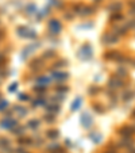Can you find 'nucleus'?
Returning <instances> with one entry per match:
<instances>
[{"label": "nucleus", "instance_id": "f257e3e1", "mask_svg": "<svg viewBox=\"0 0 135 153\" xmlns=\"http://www.w3.org/2000/svg\"><path fill=\"white\" fill-rule=\"evenodd\" d=\"M92 56H93V50H92L89 45L81 46L80 51H78V57L83 58V60H89V58H92Z\"/></svg>", "mask_w": 135, "mask_h": 153}, {"label": "nucleus", "instance_id": "f03ea898", "mask_svg": "<svg viewBox=\"0 0 135 153\" xmlns=\"http://www.w3.org/2000/svg\"><path fill=\"white\" fill-rule=\"evenodd\" d=\"M80 121H81V125H83L85 129L90 128L92 123H93V118H92V115H90L89 112H87V111H84L83 114H81Z\"/></svg>", "mask_w": 135, "mask_h": 153}, {"label": "nucleus", "instance_id": "7ed1b4c3", "mask_svg": "<svg viewBox=\"0 0 135 153\" xmlns=\"http://www.w3.org/2000/svg\"><path fill=\"white\" fill-rule=\"evenodd\" d=\"M61 29H62V26H61V23H60V20H57V19L49 20V31L52 33V34H54V35L60 34Z\"/></svg>", "mask_w": 135, "mask_h": 153}, {"label": "nucleus", "instance_id": "20e7f679", "mask_svg": "<svg viewBox=\"0 0 135 153\" xmlns=\"http://www.w3.org/2000/svg\"><path fill=\"white\" fill-rule=\"evenodd\" d=\"M118 41H119V38H118V35L116 34H104V37H103V42L106 45L116 44Z\"/></svg>", "mask_w": 135, "mask_h": 153}, {"label": "nucleus", "instance_id": "39448f33", "mask_svg": "<svg viewBox=\"0 0 135 153\" xmlns=\"http://www.w3.org/2000/svg\"><path fill=\"white\" fill-rule=\"evenodd\" d=\"M108 86L111 87V88H119V87L123 86V81L120 80L119 76H115V77H112V79H109Z\"/></svg>", "mask_w": 135, "mask_h": 153}, {"label": "nucleus", "instance_id": "423d86ee", "mask_svg": "<svg viewBox=\"0 0 135 153\" xmlns=\"http://www.w3.org/2000/svg\"><path fill=\"white\" fill-rule=\"evenodd\" d=\"M108 8H109V11H111V12L118 14V12H120V10L123 8V4L120 3V1H113V3L111 4Z\"/></svg>", "mask_w": 135, "mask_h": 153}, {"label": "nucleus", "instance_id": "0eeeda50", "mask_svg": "<svg viewBox=\"0 0 135 153\" xmlns=\"http://www.w3.org/2000/svg\"><path fill=\"white\" fill-rule=\"evenodd\" d=\"M53 77H54L55 80L62 81V80H66L68 77H69V73H66V72H53Z\"/></svg>", "mask_w": 135, "mask_h": 153}, {"label": "nucleus", "instance_id": "6e6552de", "mask_svg": "<svg viewBox=\"0 0 135 153\" xmlns=\"http://www.w3.org/2000/svg\"><path fill=\"white\" fill-rule=\"evenodd\" d=\"M135 131V129L134 128H130V126H126V128H123V129H120V131L119 133L122 134V136H124V137H130L132 133Z\"/></svg>", "mask_w": 135, "mask_h": 153}, {"label": "nucleus", "instance_id": "1a4fd4ad", "mask_svg": "<svg viewBox=\"0 0 135 153\" xmlns=\"http://www.w3.org/2000/svg\"><path fill=\"white\" fill-rule=\"evenodd\" d=\"M81 103H83V99H81L80 96H78V98H76V99H74V102L72 103V106H70V110H72V111H77V110L80 109Z\"/></svg>", "mask_w": 135, "mask_h": 153}, {"label": "nucleus", "instance_id": "9d476101", "mask_svg": "<svg viewBox=\"0 0 135 153\" xmlns=\"http://www.w3.org/2000/svg\"><path fill=\"white\" fill-rule=\"evenodd\" d=\"M46 110H47L50 114H57V112L61 111V107H60V104H49L47 107H46Z\"/></svg>", "mask_w": 135, "mask_h": 153}, {"label": "nucleus", "instance_id": "9b49d317", "mask_svg": "<svg viewBox=\"0 0 135 153\" xmlns=\"http://www.w3.org/2000/svg\"><path fill=\"white\" fill-rule=\"evenodd\" d=\"M90 14H93V8H92V7H87V6H83V7H81L80 15L87 16V15H90Z\"/></svg>", "mask_w": 135, "mask_h": 153}, {"label": "nucleus", "instance_id": "f8f14e48", "mask_svg": "<svg viewBox=\"0 0 135 153\" xmlns=\"http://www.w3.org/2000/svg\"><path fill=\"white\" fill-rule=\"evenodd\" d=\"M37 81H38V84L39 86H46V84H49L50 83V81H52V79H50V77H47V76H41V77H38V79H37Z\"/></svg>", "mask_w": 135, "mask_h": 153}, {"label": "nucleus", "instance_id": "ddd939ff", "mask_svg": "<svg viewBox=\"0 0 135 153\" xmlns=\"http://www.w3.org/2000/svg\"><path fill=\"white\" fill-rule=\"evenodd\" d=\"M47 137L50 138V140H57V138L60 137V131L58 130H49L47 131Z\"/></svg>", "mask_w": 135, "mask_h": 153}, {"label": "nucleus", "instance_id": "4468645a", "mask_svg": "<svg viewBox=\"0 0 135 153\" xmlns=\"http://www.w3.org/2000/svg\"><path fill=\"white\" fill-rule=\"evenodd\" d=\"M132 98H134V92H132V91H124V92H123V100H127V102H129Z\"/></svg>", "mask_w": 135, "mask_h": 153}, {"label": "nucleus", "instance_id": "2eb2a0df", "mask_svg": "<svg viewBox=\"0 0 135 153\" xmlns=\"http://www.w3.org/2000/svg\"><path fill=\"white\" fill-rule=\"evenodd\" d=\"M89 137L95 141V144H99L100 141H101V136H100L99 133H90V134H89Z\"/></svg>", "mask_w": 135, "mask_h": 153}, {"label": "nucleus", "instance_id": "dca6fc26", "mask_svg": "<svg viewBox=\"0 0 135 153\" xmlns=\"http://www.w3.org/2000/svg\"><path fill=\"white\" fill-rule=\"evenodd\" d=\"M132 145V140L131 138H129V137H124L122 140V146H126V148H129V146H131Z\"/></svg>", "mask_w": 135, "mask_h": 153}, {"label": "nucleus", "instance_id": "f3484780", "mask_svg": "<svg viewBox=\"0 0 135 153\" xmlns=\"http://www.w3.org/2000/svg\"><path fill=\"white\" fill-rule=\"evenodd\" d=\"M29 128H31V129L39 128V121L38 119H31V121L29 122Z\"/></svg>", "mask_w": 135, "mask_h": 153}, {"label": "nucleus", "instance_id": "a211bd4d", "mask_svg": "<svg viewBox=\"0 0 135 153\" xmlns=\"http://www.w3.org/2000/svg\"><path fill=\"white\" fill-rule=\"evenodd\" d=\"M58 148H60V145H58V144H52V145H50V146L47 148V150H49L50 153H53L54 150H57Z\"/></svg>", "mask_w": 135, "mask_h": 153}, {"label": "nucleus", "instance_id": "6ab92c4d", "mask_svg": "<svg viewBox=\"0 0 135 153\" xmlns=\"http://www.w3.org/2000/svg\"><path fill=\"white\" fill-rule=\"evenodd\" d=\"M118 75H120V76L124 77V76H127V70H126L124 68L120 67V68H118Z\"/></svg>", "mask_w": 135, "mask_h": 153}, {"label": "nucleus", "instance_id": "aec40b11", "mask_svg": "<svg viewBox=\"0 0 135 153\" xmlns=\"http://www.w3.org/2000/svg\"><path fill=\"white\" fill-rule=\"evenodd\" d=\"M15 123H16V121H11V119H10V121L4 122V123H3V126H4V128H11V126H14V125H15Z\"/></svg>", "mask_w": 135, "mask_h": 153}, {"label": "nucleus", "instance_id": "412c9836", "mask_svg": "<svg viewBox=\"0 0 135 153\" xmlns=\"http://www.w3.org/2000/svg\"><path fill=\"white\" fill-rule=\"evenodd\" d=\"M55 53L53 50H47V51H45V53H43V57L45 58H49V57H53V56H54Z\"/></svg>", "mask_w": 135, "mask_h": 153}, {"label": "nucleus", "instance_id": "4be33fe9", "mask_svg": "<svg viewBox=\"0 0 135 153\" xmlns=\"http://www.w3.org/2000/svg\"><path fill=\"white\" fill-rule=\"evenodd\" d=\"M34 106H42V104H45V99H42V98H39L38 100H35V102L32 103Z\"/></svg>", "mask_w": 135, "mask_h": 153}, {"label": "nucleus", "instance_id": "5701e85b", "mask_svg": "<svg viewBox=\"0 0 135 153\" xmlns=\"http://www.w3.org/2000/svg\"><path fill=\"white\" fill-rule=\"evenodd\" d=\"M57 91H58V92H66V91H68V87H66V86H58V87H57Z\"/></svg>", "mask_w": 135, "mask_h": 153}, {"label": "nucleus", "instance_id": "b1692460", "mask_svg": "<svg viewBox=\"0 0 135 153\" xmlns=\"http://www.w3.org/2000/svg\"><path fill=\"white\" fill-rule=\"evenodd\" d=\"M62 65H66V61H65V60H61V61H58V62H55L54 67L55 68H61Z\"/></svg>", "mask_w": 135, "mask_h": 153}, {"label": "nucleus", "instance_id": "393cba45", "mask_svg": "<svg viewBox=\"0 0 135 153\" xmlns=\"http://www.w3.org/2000/svg\"><path fill=\"white\" fill-rule=\"evenodd\" d=\"M127 33V27H120V29H118V34L119 35H123Z\"/></svg>", "mask_w": 135, "mask_h": 153}, {"label": "nucleus", "instance_id": "a878e982", "mask_svg": "<svg viewBox=\"0 0 135 153\" xmlns=\"http://www.w3.org/2000/svg\"><path fill=\"white\" fill-rule=\"evenodd\" d=\"M18 111H19V114L22 115V117H23V115H26V114H27V110H26V109H23V107H18Z\"/></svg>", "mask_w": 135, "mask_h": 153}, {"label": "nucleus", "instance_id": "bb28decb", "mask_svg": "<svg viewBox=\"0 0 135 153\" xmlns=\"http://www.w3.org/2000/svg\"><path fill=\"white\" fill-rule=\"evenodd\" d=\"M93 107L96 109V111H97V112H103V111H104V109H103V107H101L100 104H93Z\"/></svg>", "mask_w": 135, "mask_h": 153}, {"label": "nucleus", "instance_id": "cd10ccee", "mask_svg": "<svg viewBox=\"0 0 135 153\" xmlns=\"http://www.w3.org/2000/svg\"><path fill=\"white\" fill-rule=\"evenodd\" d=\"M119 19H122V15H120L119 12L113 14V15H112V20H119Z\"/></svg>", "mask_w": 135, "mask_h": 153}, {"label": "nucleus", "instance_id": "c85d7f7f", "mask_svg": "<svg viewBox=\"0 0 135 153\" xmlns=\"http://www.w3.org/2000/svg\"><path fill=\"white\" fill-rule=\"evenodd\" d=\"M45 119L47 122H54V117L53 115H45Z\"/></svg>", "mask_w": 135, "mask_h": 153}, {"label": "nucleus", "instance_id": "c756f323", "mask_svg": "<svg viewBox=\"0 0 135 153\" xmlns=\"http://www.w3.org/2000/svg\"><path fill=\"white\" fill-rule=\"evenodd\" d=\"M20 142L22 144H31V140H30V138H22Z\"/></svg>", "mask_w": 135, "mask_h": 153}, {"label": "nucleus", "instance_id": "7c9ffc66", "mask_svg": "<svg viewBox=\"0 0 135 153\" xmlns=\"http://www.w3.org/2000/svg\"><path fill=\"white\" fill-rule=\"evenodd\" d=\"M127 27H131V29H135V19L134 20H131V22L127 25Z\"/></svg>", "mask_w": 135, "mask_h": 153}, {"label": "nucleus", "instance_id": "2f4dec72", "mask_svg": "<svg viewBox=\"0 0 135 153\" xmlns=\"http://www.w3.org/2000/svg\"><path fill=\"white\" fill-rule=\"evenodd\" d=\"M35 91H38V92H45V87H37L35 88Z\"/></svg>", "mask_w": 135, "mask_h": 153}, {"label": "nucleus", "instance_id": "473e14b6", "mask_svg": "<svg viewBox=\"0 0 135 153\" xmlns=\"http://www.w3.org/2000/svg\"><path fill=\"white\" fill-rule=\"evenodd\" d=\"M20 99H22V100H29V96H27V95H20Z\"/></svg>", "mask_w": 135, "mask_h": 153}, {"label": "nucleus", "instance_id": "72a5a7b5", "mask_svg": "<svg viewBox=\"0 0 135 153\" xmlns=\"http://www.w3.org/2000/svg\"><path fill=\"white\" fill-rule=\"evenodd\" d=\"M104 153H116L115 150H107V152H104Z\"/></svg>", "mask_w": 135, "mask_h": 153}, {"label": "nucleus", "instance_id": "f704fd0d", "mask_svg": "<svg viewBox=\"0 0 135 153\" xmlns=\"http://www.w3.org/2000/svg\"><path fill=\"white\" fill-rule=\"evenodd\" d=\"M131 14L132 15H135V10H131Z\"/></svg>", "mask_w": 135, "mask_h": 153}, {"label": "nucleus", "instance_id": "c9c22d12", "mask_svg": "<svg viewBox=\"0 0 135 153\" xmlns=\"http://www.w3.org/2000/svg\"><path fill=\"white\" fill-rule=\"evenodd\" d=\"M132 153H135V150H132Z\"/></svg>", "mask_w": 135, "mask_h": 153}, {"label": "nucleus", "instance_id": "e433bc0d", "mask_svg": "<svg viewBox=\"0 0 135 153\" xmlns=\"http://www.w3.org/2000/svg\"><path fill=\"white\" fill-rule=\"evenodd\" d=\"M96 1H100V0H96Z\"/></svg>", "mask_w": 135, "mask_h": 153}, {"label": "nucleus", "instance_id": "4c0bfd02", "mask_svg": "<svg viewBox=\"0 0 135 153\" xmlns=\"http://www.w3.org/2000/svg\"><path fill=\"white\" fill-rule=\"evenodd\" d=\"M134 115H135V112H134Z\"/></svg>", "mask_w": 135, "mask_h": 153}]
</instances>
